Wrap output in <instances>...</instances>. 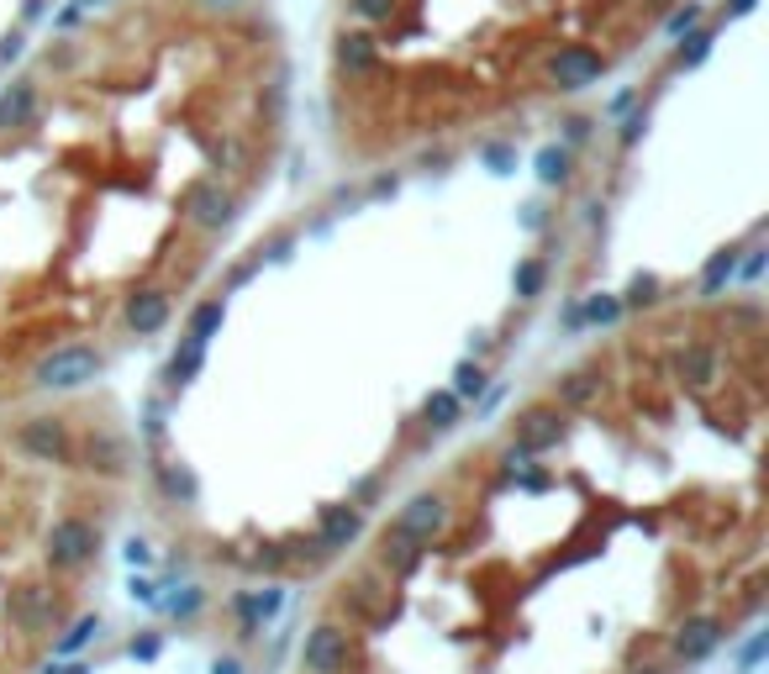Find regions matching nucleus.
Masks as SVG:
<instances>
[{
  "label": "nucleus",
  "mask_w": 769,
  "mask_h": 674,
  "mask_svg": "<svg viewBox=\"0 0 769 674\" xmlns=\"http://www.w3.org/2000/svg\"><path fill=\"white\" fill-rule=\"evenodd\" d=\"M95 369H100V358L90 348H59L37 364V385L43 390H80L85 380H95Z\"/></svg>",
  "instance_id": "f257e3e1"
},
{
  "label": "nucleus",
  "mask_w": 769,
  "mask_h": 674,
  "mask_svg": "<svg viewBox=\"0 0 769 674\" xmlns=\"http://www.w3.org/2000/svg\"><path fill=\"white\" fill-rule=\"evenodd\" d=\"M90 554H95V528L90 522H80V517L54 522V532H48V564L54 569H80Z\"/></svg>",
  "instance_id": "f03ea898"
},
{
  "label": "nucleus",
  "mask_w": 769,
  "mask_h": 674,
  "mask_svg": "<svg viewBox=\"0 0 769 674\" xmlns=\"http://www.w3.org/2000/svg\"><path fill=\"white\" fill-rule=\"evenodd\" d=\"M306 670L311 674L348 670V632H343V627H317V632L306 638Z\"/></svg>",
  "instance_id": "7ed1b4c3"
},
{
  "label": "nucleus",
  "mask_w": 769,
  "mask_h": 674,
  "mask_svg": "<svg viewBox=\"0 0 769 674\" xmlns=\"http://www.w3.org/2000/svg\"><path fill=\"white\" fill-rule=\"evenodd\" d=\"M443 522H448L443 496H412L406 506H401V517H395V528H390V532H406V537L422 543V537H433Z\"/></svg>",
  "instance_id": "20e7f679"
},
{
  "label": "nucleus",
  "mask_w": 769,
  "mask_h": 674,
  "mask_svg": "<svg viewBox=\"0 0 769 674\" xmlns=\"http://www.w3.org/2000/svg\"><path fill=\"white\" fill-rule=\"evenodd\" d=\"M559 438H564V422H559V411H548V406L528 411V416L517 422V448H522V453H543V448H554Z\"/></svg>",
  "instance_id": "39448f33"
},
{
  "label": "nucleus",
  "mask_w": 769,
  "mask_h": 674,
  "mask_svg": "<svg viewBox=\"0 0 769 674\" xmlns=\"http://www.w3.org/2000/svg\"><path fill=\"white\" fill-rule=\"evenodd\" d=\"M22 448L37 453V459H48V464H59L63 453H69V442H63V427L54 416H32L27 427H22Z\"/></svg>",
  "instance_id": "423d86ee"
},
{
  "label": "nucleus",
  "mask_w": 769,
  "mask_h": 674,
  "mask_svg": "<svg viewBox=\"0 0 769 674\" xmlns=\"http://www.w3.org/2000/svg\"><path fill=\"white\" fill-rule=\"evenodd\" d=\"M717 643H722V622L717 616H696V622H685L675 632V653L681 659H707Z\"/></svg>",
  "instance_id": "0eeeda50"
},
{
  "label": "nucleus",
  "mask_w": 769,
  "mask_h": 674,
  "mask_svg": "<svg viewBox=\"0 0 769 674\" xmlns=\"http://www.w3.org/2000/svg\"><path fill=\"white\" fill-rule=\"evenodd\" d=\"M358 528H364V522H358L354 506H327V517H322V537H317V548H322V554H332V548H348V543L358 537Z\"/></svg>",
  "instance_id": "6e6552de"
},
{
  "label": "nucleus",
  "mask_w": 769,
  "mask_h": 674,
  "mask_svg": "<svg viewBox=\"0 0 769 674\" xmlns=\"http://www.w3.org/2000/svg\"><path fill=\"white\" fill-rule=\"evenodd\" d=\"M127 322L138 327V332H158V327L169 322V295L164 291H138L127 300Z\"/></svg>",
  "instance_id": "1a4fd4ad"
},
{
  "label": "nucleus",
  "mask_w": 769,
  "mask_h": 674,
  "mask_svg": "<svg viewBox=\"0 0 769 674\" xmlns=\"http://www.w3.org/2000/svg\"><path fill=\"white\" fill-rule=\"evenodd\" d=\"M675 369H681V380H690L696 390H707L717 380V353L701 348V343H690V348L675 353Z\"/></svg>",
  "instance_id": "9d476101"
},
{
  "label": "nucleus",
  "mask_w": 769,
  "mask_h": 674,
  "mask_svg": "<svg viewBox=\"0 0 769 674\" xmlns=\"http://www.w3.org/2000/svg\"><path fill=\"white\" fill-rule=\"evenodd\" d=\"M11 612H16V622H22V627H43V622H48V616H54V601H48V595H43V590H16V595H11Z\"/></svg>",
  "instance_id": "9b49d317"
},
{
  "label": "nucleus",
  "mask_w": 769,
  "mask_h": 674,
  "mask_svg": "<svg viewBox=\"0 0 769 674\" xmlns=\"http://www.w3.org/2000/svg\"><path fill=\"white\" fill-rule=\"evenodd\" d=\"M416 558H422V548H416V537H406V532H390L384 537V564H395L401 575H412Z\"/></svg>",
  "instance_id": "f8f14e48"
},
{
  "label": "nucleus",
  "mask_w": 769,
  "mask_h": 674,
  "mask_svg": "<svg viewBox=\"0 0 769 674\" xmlns=\"http://www.w3.org/2000/svg\"><path fill=\"white\" fill-rule=\"evenodd\" d=\"M95 638H100V616H80V622H74V627L59 638V648H54V653H59V659H69V653H80V648L95 643Z\"/></svg>",
  "instance_id": "ddd939ff"
},
{
  "label": "nucleus",
  "mask_w": 769,
  "mask_h": 674,
  "mask_svg": "<svg viewBox=\"0 0 769 674\" xmlns=\"http://www.w3.org/2000/svg\"><path fill=\"white\" fill-rule=\"evenodd\" d=\"M559 395L569 401V406H585L595 395V380L591 375H564V385H559Z\"/></svg>",
  "instance_id": "4468645a"
},
{
  "label": "nucleus",
  "mask_w": 769,
  "mask_h": 674,
  "mask_svg": "<svg viewBox=\"0 0 769 674\" xmlns=\"http://www.w3.org/2000/svg\"><path fill=\"white\" fill-rule=\"evenodd\" d=\"M453 416H459V401H453V395H433V401H427V422H433V427H453Z\"/></svg>",
  "instance_id": "2eb2a0df"
},
{
  "label": "nucleus",
  "mask_w": 769,
  "mask_h": 674,
  "mask_svg": "<svg viewBox=\"0 0 769 674\" xmlns=\"http://www.w3.org/2000/svg\"><path fill=\"white\" fill-rule=\"evenodd\" d=\"M480 390H485V375L464 364V369H459V395H480Z\"/></svg>",
  "instance_id": "dca6fc26"
},
{
  "label": "nucleus",
  "mask_w": 769,
  "mask_h": 674,
  "mask_svg": "<svg viewBox=\"0 0 769 674\" xmlns=\"http://www.w3.org/2000/svg\"><path fill=\"white\" fill-rule=\"evenodd\" d=\"M169 612H179V616L201 612V590H185V595H175V601H169Z\"/></svg>",
  "instance_id": "f3484780"
},
{
  "label": "nucleus",
  "mask_w": 769,
  "mask_h": 674,
  "mask_svg": "<svg viewBox=\"0 0 769 674\" xmlns=\"http://www.w3.org/2000/svg\"><path fill=\"white\" fill-rule=\"evenodd\" d=\"M765 648H769V638H765V632H759V638H754V643L743 648V659H738V664H743V670H754V664H759V659H765Z\"/></svg>",
  "instance_id": "a211bd4d"
},
{
  "label": "nucleus",
  "mask_w": 769,
  "mask_h": 674,
  "mask_svg": "<svg viewBox=\"0 0 769 674\" xmlns=\"http://www.w3.org/2000/svg\"><path fill=\"white\" fill-rule=\"evenodd\" d=\"M127 564H132V569H143V564H153L149 543H127Z\"/></svg>",
  "instance_id": "6ab92c4d"
},
{
  "label": "nucleus",
  "mask_w": 769,
  "mask_h": 674,
  "mask_svg": "<svg viewBox=\"0 0 769 674\" xmlns=\"http://www.w3.org/2000/svg\"><path fill=\"white\" fill-rule=\"evenodd\" d=\"M164 485H169V490H175V496H196V485H190V480H185V474H164Z\"/></svg>",
  "instance_id": "aec40b11"
},
{
  "label": "nucleus",
  "mask_w": 769,
  "mask_h": 674,
  "mask_svg": "<svg viewBox=\"0 0 769 674\" xmlns=\"http://www.w3.org/2000/svg\"><path fill=\"white\" fill-rule=\"evenodd\" d=\"M132 595H138L143 606H158V590H153L149 580H132Z\"/></svg>",
  "instance_id": "412c9836"
},
{
  "label": "nucleus",
  "mask_w": 769,
  "mask_h": 674,
  "mask_svg": "<svg viewBox=\"0 0 769 674\" xmlns=\"http://www.w3.org/2000/svg\"><path fill=\"white\" fill-rule=\"evenodd\" d=\"M537 285H543V269H537V264H528V269H522V291L533 295Z\"/></svg>",
  "instance_id": "4be33fe9"
},
{
  "label": "nucleus",
  "mask_w": 769,
  "mask_h": 674,
  "mask_svg": "<svg viewBox=\"0 0 769 674\" xmlns=\"http://www.w3.org/2000/svg\"><path fill=\"white\" fill-rule=\"evenodd\" d=\"M132 659H158V638H143V643H132Z\"/></svg>",
  "instance_id": "5701e85b"
},
{
  "label": "nucleus",
  "mask_w": 769,
  "mask_h": 674,
  "mask_svg": "<svg viewBox=\"0 0 769 674\" xmlns=\"http://www.w3.org/2000/svg\"><path fill=\"white\" fill-rule=\"evenodd\" d=\"M211 674H242V664H237V659H216V670Z\"/></svg>",
  "instance_id": "b1692460"
},
{
  "label": "nucleus",
  "mask_w": 769,
  "mask_h": 674,
  "mask_svg": "<svg viewBox=\"0 0 769 674\" xmlns=\"http://www.w3.org/2000/svg\"><path fill=\"white\" fill-rule=\"evenodd\" d=\"M48 674H90L85 664H69V670H48Z\"/></svg>",
  "instance_id": "393cba45"
},
{
  "label": "nucleus",
  "mask_w": 769,
  "mask_h": 674,
  "mask_svg": "<svg viewBox=\"0 0 769 674\" xmlns=\"http://www.w3.org/2000/svg\"><path fill=\"white\" fill-rule=\"evenodd\" d=\"M638 674H664V670H638Z\"/></svg>",
  "instance_id": "a878e982"
}]
</instances>
